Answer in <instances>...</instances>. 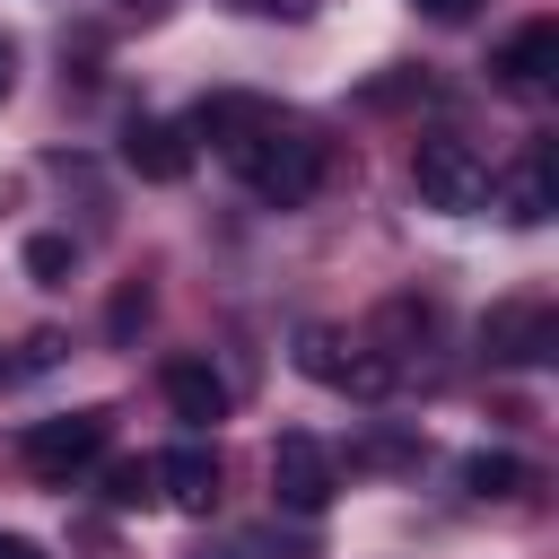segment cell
Segmentation results:
<instances>
[{
	"instance_id": "obj_5",
	"label": "cell",
	"mask_w": 559,
	"mask_h": 559,
	"mask_svg": "<svg viewBox=\"0 0 559 559\" xmlns=\"http://www.w3.org/2000/svg\"><path fill=\"white\" fill-rule=\"evenodd\" d=\"M480 349H489V358H507V367H533V358H550V349H559V314H550L542 297L489 306V323H480Z\"/></svg>"
},
{
	"instance_id": "obj_15",
	"label": "cell",
	"mask_w": 559,
	"mask_h": 559,
	"mask_svg": "<svg viewBox=\"0 0 559 559\" xmlns=\"http://www.w3.org/2000/svg\"><path fill=\"white\" fill-rule=\"evenodd\" d=\"M105 498H114V507H148V498H157V472H148V463H114V472H105Z\"/></svg>"
},
{
	"instance_id": "obj_21",
	"label": "cell",
	"mask_w": 559,
	"mask_h": 559,
	"mask_svg": "<svg viewBox=\"0 0 559 559\" xmlns=\"http://www.w3.org/2000/svg\"><path fill=\"white\" fill-rule=\"evenodd\" d=\"M0 376H9V358H0Z\"/></svg>"
},
{
	"instance_id": "obj_10",
	"label": "cell",
	"mask_w": 559,
	"mask_h": 559,
	"mask_svg": "<svg viewBox=\"0 0 559 559\" xmlns=\"http://www.w3.org/2000/svg\"><path fill=\"white\" fill-rule=\"evenodd\" d=\"M271 114H280V105H262V96H245V87H218V96H201L192 131H201V140H210L218 157H236V148H245V140H253V131H262Z\"/></svg>"
},
{
	"instance_id": "obj_12",
	"label": "cell",
	"mask_w": 559,
	"mask_h": 559,
	"mask_svg": "<svg viewBox=\"0 0 559 559\" xmlns=\"http://www.w3.org/2000/svg\"><path fill=\"white\" fill-rule=\"evenodd\" d=\"M166 411L183 419V428H210V419H227V384L201 367V358H166Z\"/></svg>"
},
{
	"instance_id": "obj_20",
	"label": "cell",
	"mask_w": 559,
	"mask_h": 559,
	"mask_svg": "<svg viewBox=\"0 0 559 559\" xmlns=\"http://www.w3.org/2000/svg\"><path fill=\"white\" fill-rule=\"evenodd\" d=\"M9 70H17V52H9V35H0V96H9Z\"/></svg>"
},
{
	"instance_id": "obj_2",
	"label": "cell",
	"mask_w": 559,
	"mask_h": 559,
	"mask_svg": "<svg viewBox=\"0 0 559 559\" xmlns=\"http://www.w3.org/2000/svg\"><path fill=\"white\" fill-rule=\"evenodd\" d=\"M411 192H419L428 210H480V201H489V166H480V148H472L463 131H419V148H411Z\"/></svg>"
},
{
	"instance_id": "obj_7",
	"label": "cell",
	"mask_w": 559,
	"mask_h": 559,
	"mask_svg": "<svg viewBox=\"0 0 559 559\" xmlns=\"http://www.w3.org/2000/svg\"><path fill=\"white\" fill-rule=\"evenodd\" d=\"M550 70H559V26H550V17H524V26L489 52V79H498L507 96H542Z\"/></svg>"
},
{
	"instance_id": "obj_9",
	"label": "cell",
	"mask_w": 559,
	"mask_h": 559,
	"mask_svg": "<svg viewBox=\"0 0 559 559\" xmlns=\"http://www.w3.org/2000/svg\"><path fill=\"white\" fill-rule=\"evenodd\" d=\"M148 472H157V498H166V507H183V515H210V507H218V454H210V445H175V454H157Z\"/></svg>"
},
{
	"instance_id": "obj_1",
	"label": "cell",
	"mask_w": 559,
	"mask_h": 559,
	"mask_svg": "<svg viewBox=\"0 0 559 559\" xmlns=\"http://www.w3.org/2000/svg\"><path fill=\"white\" fill-rule=\"evenodd\" d=\"M227 166L245 175V192H253V201L297 210V201H314V192H323V166H332V157H323V140H314L306 122L271 114V122H262V131H253V140H245Z\"/></svg>"
},
{
	"instance_id": "obj_16",
	"label": "cell",
	"mask_w": 559,
	"mask_h": 559,
	"mask_svg": "<svg viewBox=\"0 0 559 559\" xmlns=\"http://www.w3.org/2000/svg\"><path fill=\"white\" fill-rule=\"evenodd\" d=\"M140 314H148V288H122V297H114V341H131Z\"/></svg>"
},
{
	"instance_id": "obj_13",
	"label": "cell",
	"mask_w": 559,
	"mask_h": 559,
	"mask_svg": "<svg viewBox=\"0 0 559 559\" xmlns=\"http://www.w3.org/2000/svg\"><path fill=\"white\" fill-rule=\"evenodd\" d=\"M524 480H533V463H515V454H472L463 463V489L472 498H524Z\"/></svg>"
},
{
	"instance_id": "obj_4",
	"label": "cell",
	"mask_w": 559,
	"mask_h": 559,
	"mask_svg": "<svg viewBox=\"0 0 559 559\" xmlns=\"http://www.w3.org/2000/svg\"><path fill=\"white\" fill-rule=\"evenodd\" d=\"M332 489H341V480H332V454H323L306 428L271 445V498H280L288 515H323V507H332Z\"/></svg>"
},
{
	"instance_id": "obj_17",
	"label": "cell",
	"mask_w": 559,
	"mask_h": 559,
	"mask_svg": "<svg viewBox=\"0 0 559 559\" xmlns=\"http://www.w3.org/2000/svg\"><path fill=\"white\" fill-rule=\"evenodd\" d=\"M411 9H428V17H437V26H463V17H472V9H480V0H411Z\"/></svg>"
},
{
	"instance_id": "obj_11",
	"label": "cell",
	"mask_w": 559,
	"mask_h": 559,
	"mask_svg": "<svg viewBox=\"0 0 559 559\" xmlns=\"http://www.w3.org/2000/svg\"><path fill=\"white\" fill-rule=\"evenodd\" d=\"M550 210H559V183H550V140H533V148H524V166H515V175H498V218L542 227Z\"/></svg>"
},
{
	"instance_id": "obj_18",
	"label": "cell",
	"mask_w": 559,
	"mask_h": 559,
	"mask_svg": "<svg viewBox=\"0 0 559 559\" xmlns=\"http://www.w3.org/2000/svg\"><path fill=\"white\" fill-rule=\"evenodd\" d=\"M0 559H44V550H35L26 533H0Z\"/></svg>"
},
{
	"instance_id": "obj_8",
	"label": "cell",
	"mask_w": 559,
	"mask_h": 559,
	"mask_svg": "<svg viewBox=\"0 0 559 559\" xmlns=\"http://www.w3.org/2000/svg\"><path fill=\"white\" fill-rule=\"evenodd\" d=\"M122 166H131V175H148V183H183V175H192V140H183V122L140 114V122L122 131Z\"/></svg>"
},
{
	"instance_id": "obj_14",
	"label": "cell",
	"mask_w": 559,
	"mask_h": 559,
	"mask_svg": "<svg viewBox=\"0 0 559 559\" xmlns=\"http://www.w3.org/2000/svg\"><path fill=\"white\" fill-rule=\"evenodd\" d=\"M70 262H79V253H70V236H26V271H35L44 288H61V280H70Z\"/></svg>"
},
{
	"instance_id": "obj_19",
	"label": "cell",
	"mask_w": 559,
	"mask_h": 559,
	"mask_svg": "<svg viewBox=\"0 0 559 559\" xmlns=\"http://www.w3.org/2000/svg\"><path fill=\"white\" fill-rule=\"evenodd\" d=\"M253 9H271V17H306L314 0H253Z\"/></svg>"
},
{
	"instance_id": "obj_6",
	"label": "cell",
	"mask_w": 559,
	"mask_h": 559,
	"mask_svg": "<svg viewBox=\"0 0 559 559\" xmlns=\"http://www.w3.org/2000/svg\"><path fill=\"white\" fill-rule=\"evenodd\" d=\"M297 367H306L314 384H332V393H384V384H393V358H367V349L341 341V332H306V341H297Z\"/></svg>"
},
{
	"instance_id": "obj_3",
	"label": "cell",
	"mask_w": 559,
	"mask_h": 559,
	"mask_svg": "<svg viewBox=\"0 0 559 559\" xmlns=\"http://www.w3.org/2000/svg\"><path fill=\"white\" fill-rule=\"evenodd\" d=\"M114 445V411H61V419H35L26 437H17V454H26V472L35 480H79L96 454Z\"/></svg>"
}]
</instances>
